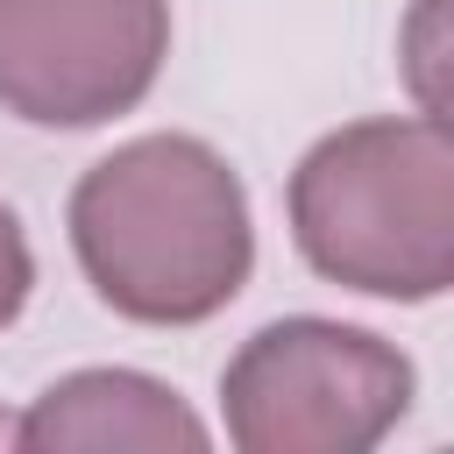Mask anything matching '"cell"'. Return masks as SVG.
<instances>
[{
  "instance_id": "1",
  "label": "cell",
  "mask_w": 454,
  "mask_h": 454,
  "mask_svg": "<svg viewBox=\"0 0 454 454\" xmlns=\"http://www.w3.org/2000/svg\"><path fill=\"white\" fill-rule=\"evenodd\" d=\"M71 255L106 312L135 326H199L255 270L241 170L199 135H135L106 149L64 206Z\"/></svg>"
},
{
  "instance_id": "2",
  "label": "cell",
  "mask_w": 454,
  "mask_h": 454,
  "mask_svg": "<svg viewBox=\"0 0 454 454\" xmlns=\"http://www.w3.org/2000/svg\"><path fill=\"white\" fill-rule=\"evenodd\" d=\"M298 255L362 298L433 305L454 284V135L440 114H376L319 135L291 170Z\"/></svg>"
},
{
  "instance_id": "3",
  "label": "cell",
  "mask_w": 454,
  "mask_h": 454,
  "mask_svg": "<svg viewBox=\"0 0 454 454\" xmlns=\"http://www.w3.org/2000/svg\"><path fill=\"white\" fill-rule=\"evenodd\" d=\"M419 397L397 340L348 319H270L220 376V419L241 454H369Z\"/></svg>"
},
{
  "instance_id": "4",
  "label": "cell",
  "mask_w": 454,
  "mask_h": 454,
  "mask_svg": "<svg viewBox=\"0 0 454 454\" xmlns=\"http://www.w3.org/2000/svg\"><path fill=\"white\" fill-rule=\"evenodd\" d=\"M170 0H0V106L28 128H106L149 99Z\"/></svg>"
},
{
  "instance_id": "5",
  "label": "cell",
  "mask_w": 454,
  "mask_h": 454,
  "mask_svg": "<svg viewBox=\"0 0 454 454\" xmlns=\"http://www.w3.org/2000/svg\"><path fill=\"white\" fill-rule=\"evenodd\" d=\"M213 426L142 369H71L14 419L21 454H199Z\"/></svg>"
},
{
  "instance_id": "6",
  "label": "cell",
  "mask_w": 454,
  "mask_h": 454,
  "mask_svg": "<svg viewBox=\"0 0 454 454\" xmlns=\"http://www.w3.org/2000/svg\"><path fill=\"white\" fill-rule=\"evenodd\" d=\"M28 291H35V255H28V234H21L14 206L0 199V333L21 319Z\"/></svg>"
},
{
  "instance_id": "7",
  "label": "cell",
  "mask_w": 454,
  "mask_h": 454,
  "mask_svg": "<svg viewBox=\"0 0 454 454\" xmlns=\"http://www.w3.org/2000/svg\"><path fill=\"white\" fill-rule=\"evenodd\" d=\"M0 447H14V419L7 411H0Z\"/></svg>"
}]
</instances>
